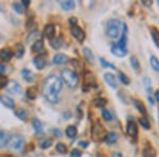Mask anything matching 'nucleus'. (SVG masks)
Segmentation results:
<instances>
[{
  "instance_id": "1",
  "label": "nucleus",
  "mask_w": 159,
  "mask_h": 157,
  "mask_svg": "<svg viewBox=\"0 0 159 157\" xmlns=\"http://www.w3.org/2000/svg\"><path fill=\"white\" fill-rule=\"evenodd\" d=\"M61 80L56 76H48L43 82V91L46 99L51 103L58 101V95L61 90Z\"/></svg>"
},
{
  "instance_id": "2",
  "label": "nucleus",
  "mask_w": 159,
  "mask_h": 157,
  "mask_svg": "<svg viewBox=\"0 0 159 157\" xmlns=\"http://www.w3.org/2000/svg\"><path fill=\"white\" fill-rule=\"evenodd\" d=\"M122 24L118 19H110L106 24V35L109 38L116 39L122 32Z\"/></svg>"
},
{
  "instance_id": "3",
  "label": "nucleus",
  "mask_w": 159,
  "mask_h": 157,
  "mask_svg": "<svg viewBox=\"0 0 159 157\" xmlns=\"http://www.w3.org/2000/svg\"><path fill=\"white\" fill-rule=\"evenodd\" d=\"M61 80L65 82L66 84L68 85L70 88H74L76 87V85L79 83V79H78V76L74 71L70 70V69L66 68L61 71Z\"/></svg>"
},
{
  "instance_id": "4",
  "label": "nucleus",
  "mask_w": 159,
  "mask_h": 157,
  "mask_svg": "<svg viewBox=\"0 0 159 157\" xmlns=\"http://www.w3.org/2000/svg\"><path fill=\"white\" fill-rule=\"evenodd\" d=\"M7 145L10 148L14 151H20L25 145V138L20 135H13L11 138L9 139Z\"/></svg>"
},
{
  "instance_id": "5",
  "label": "nucleus",
  "mask_w": 159,
  "mask_h": 157,
  "mask_svg": "<svg viewBox=\"0 0 159 157\" xmlns=\"http://www.w3.org/2000/svg\"><path fill=\"white\" fill-rule=\"evenodd\" d=\"M7 91L12 95H19L21 92V86L16 81H9L6 86Z\"/></svg>"
},
{
  "instance_id": "6",
  "label": "nucleus",
  "mask_w": 159,
  "mask_h": 157,
  "mask_svg": "<svg viewBox=\"0 0 159 157\" xmlns=\"http://www.w3.org/2000/svg\"><path fill=\"white\" fill-rule=\"evenodd\" d=\"M71 34L73 35V37L75 39H78L80 43H82L85 39V32L82 30V28H80L79 25H72L71 28Z\"/></svg>"
},
{
  "instance_id": "7",
  "label": "nucleus",
  "mask_w": 159,
  "mask_h": 157,
  "mask_svg": "<svg viewBox=\"0 0 159 157\" xmlns=\"http://www.w3.org/2000/svg\"><path fill=\"white\" fill-rule=\"evenodd\" d=\"M111 53L114 55L118 56V58H123L127 54V50L125 48H121L117 45V44H114L111 46Z\"/></svg>"
},
{
  "instance_id": "8",
  "label": "nucleus",
  "mask_w": 159,
  "mask_h": 157,
  "mask_svg": "<svg viewBox=\"0 0 159 157\" xmlns=\"http://www.w3.org/2000/svg\"><path fill=\"white\" fill-rule=\"evenodd\" d=\"M104 80L106 81V83L109 85L111 88L116 89L118 84H117V80H116V76H114L112 73H109V72H106L104 74Z\"/></svg>"
},
{
  "instance_id": "9",
  "label": "nucleus",
  "mask_w": 159,
  "mask_h": 157,
  "mask_svg": "<svg viewBox=\"0 0 159 157\" xmlns=\"http://www.w3.org/2000/svg\"><path fill=\"white\" fill-rule=\"evenodd\" d=\"M127 133L133 138H136L138 136V128L134 121H129L127 122Z\"/></svg>"
},
{
  "instance_id": "10",
  "label": "nucleus",
  "mask_w": 159,
  "mask_h": 157,
  "mask_svg": "<svg viewBox=\"0 0 159 157\" xmlns=\"http://www.w3.org/2000/svg\"><path fill=\"white\" fill-rule=\"evenodd\" d=\"M69 60L68 56L64 53H58L56 54L54 58H53V63L56 64V65H61V64H66Z\"/></svg>"
},
{
  "instance_id": "11",
  "label": "nucleus",
  "mask_w": 159,
  "mask_h": 157,
  "mask_svg": "<svg viewBox=\"0 0 159 157\" xmlns=\"http://www.w3.org/2000/svg\"><path fill=\"white\" fill-rule=\"evenodd\" d=\"M43 34L47 38H51L54 37V34H55V27L53 25H47L43 29Z\"/></svg>"
},
{
  "instance_id": "12",
  "label": "nucleus",
  "mask_w": 159,
  "mask_h": 157,
  "mask_svg": "<svg viewBox=\"0 0 159 157\" xmlns=\"http://www.w3.org/2000/svg\"><path fill=\"white\" fill-rule=\"evenodd\" d=\"M0 101H1V103L4 105V106L9 107V109H13L14 105H15L14 100L9 96H1L0 97Z\"/></svg>"
},
{
  "instance_id": "13",
  "label": "nucleus",
  "mask_w": 159,
  "mask_h": 157,
  "mask_svg": "<svg viewBox=\"0 0 159 157\" xmlns=\"http://www.w3.org/2000/svg\"><path fill=\"white\" fill-rule=\"evenodd\" d=\"M21 74H22V78L25 79V82H28V83H32V82H34L35 76H34V73H33L31 70L24 69V70H22V72H21Z\"/></svg>"
},
{
  "instance_id": "14",
  "label": "nucleus",
  "mask_w": 159,
  "mask_h": 157,
  "mask_svg": "<svg viewBox=\"0 0 159 157\" xmlns=\"http://www.w3.org/2000/svg\"><path fill=\"white\" fill-rule=\"evenodd\" d=\"M126 32H127L126 25L123 24V33H121V38H120L119 43L117 44V45L119 46V47H121V48H125V45H126V39H127Z\"/></svg>"
},
{
  "instance_id": "15",
  "label": "nucleus",
  "mask_w": 159,
  "mask_h": 157,
  "mask_svg": "<svg viewBox=\"0 0 159 157\" xmlns=\"http://www.w3.org/2000/svg\"><path fill=\"white\" fill-rule=\"evenodd\" d=\"M13 56V53L12 51L10 50V49H2L1 51H0V58H1L2 61H10L12 58Z\"/></svg>"
},
{
  "instance_id": "16",
  "label": "nucleus",
  "mask_w": 159,
  "mask_h": 157,
  "mask_svg": "<svg viewBox=\"0 0 159 157\" xmlns=\"http://www.w3.org/2000/svg\"><path fill=\"white\" fill-rule=\"evenodd\" d=\"M117 140H118V135L114 132L108 133L106 137H105V142L107 145H114V143L117 142Z\"/></svg>"
},
{
  "instance_id": "17",
  "label": "nucleus",
  "mask_w": 159,
  "mask_h": 157,
  "mask_svg": "<svg viewBox=\"0 0 159 157\" xmlns=\"http://www.w3.org/2000/svg\"><path fill=\"white\" fill-rule=\"evenodd\" d=\"M61 9H64L65 11H70V10L74 9L75 3H74V1H71V0H65V1L61 2Z\"/></svg>"
},
{
  "instance_id": "18",
  "label": "nucleus",
  "mask_w": 159,
  "mask_h": 157,
  "mask_svg": "<svg viewBox=\"0 0 159 157\" xmlns=\"http://www.w3.org/2000/svg\"><path fill=\"white\" fill-rule=\"evenodd\" d=\"M38 145L40 146L42 149H48L50 148L51 145H52V139L50 138H42L39 139V141H38Z\"/></svg>"
},
{
  "instance_id": "19",
  "label": "nucleus",
  "mask_w": 159,
  "mask_h": 157,
  "mask_svg": "<svg viewBox=\"0 0 159 157\" xmlns=\"http://www.w3.org/2000/svg\"><path fill=\"white\" fill-rule=\"evenodd\" d=\"M34 65L35 67L38 69V70H42V69L45 67L46 65V61L45 58H43V56H36V58H34Z\"/></svg>"
},
{
  "instance_id": "20",
  "label": "nucleus",
  "mask_w": 159,
  "mask_h": 157,
  "mask_svg": "<svg viewBox=\"0 0 159 157\" xmlns=\"http://www.w3.org/2000/svg\"><path fill=\"white\" fill-rule=\"evenodd\" d=\"M83 53H84V58H86V61L88 62V63H90V64L93 63L94 58H93V54H92L90 49H89V48H84L83 49Z\"/></svg>"
},
{
  "instance_id": "21",
  "label": "nucleus",
  "mask_w": 159,
  "mask_h": 157,
  "mask_svg": "<svg viewBox=\"0 0 159 157\" xmlns=\"http://www.w3.org/2000/svg\"><path fill=\"white\" fill-rule=\"evenodd\" d=\"M32 124H33V127H34L36 134H42L43 133V124L40 123L39 120L36 119V118H34L32 121Z\"/></svg>"
},
{
  "instance_id": "22",
  "label": "nucleus",
  "mask_w": 159,
  "mask_h": 157,
  "mask_svg": "<svg viewBox=\"0 0 159 157\" xmlns=\"http://www.w3.org/2000/svg\"><path fill=\"white\" fill-rule=\"evenodd\" d=\"M36 96H37L36 87H30V88H28V90H27V98L28 99L34 100V99H36Z\"/></svg>"
},
{
  "instance_id": "23",
  "label": "nucleus",
  "mask_w": 159,
  "mask_h": 157,
  "mask_svg": "<svg viewBox=\"0 0 159 157\" xmlns=\"http://www.w3.org/2000/svg\"><path fill=\"white\" fill-rule=\"evenodd\" d=\"M150 63H151V66H152V68L154 69V70L157 71V72H159V60H158L157 58H156L155 55L151 56Z\"/></svg>"
},
{
  "instance_id": "24",
  "label": "nucleus",
  "mask_w": 159,
  "mask_h": 157,
  "mask_svg": "<svg viewBox=\"0 0 159 157\" xmlns=\"http://www.w3.org/2000/svg\"><path fill=\"white\" fill-rule=\"evenodd\" d=\"M7 142H9V137L7 136L6 133L0 130V148L6 146L7 145Z\"/></svg>"
},
{
  "instance_id": "25",
  "label": "nucleus",
  "mask_w": 159,
  "mask_h": 157,
  "mask_svg": "<svg viewBox=\"0 0 159 157\" xmlns=\"http://www.w3.org/2000/svg\"><path fill=\"white\" fill-rule=\"evenodd\" d=\"M43 43L42 39H38V40H35L34 44H33L32 46V51H34V52H38V51L43 50Z\"/></svg>"
},
{
  "instance_id": "26",
  "label": "nucleus",
  "mask_w": 159,
  "mask_h": 157,
  "mask_svg": "<svg viewBox=\"0 0 159 157\" xmlns=\"http://www.w3.org/2000/svg\"><path fill=\"white\" fill-rule=\"evenodd\" d=\"M76 133H78V130H76L75 127H72V125H71V127H68L67 128H66V135L70 138L75 137Z\"/></svg>"
},
{
  "instance_id": "27",
  "label": "nucleus",
  "mask_w": 159,
  "mask_h": 157,
  "mask_svg": "<svg viewBox=\"0 0 159 157\" xmlns=\"http://www.w3.org/2000/svg\"><path fill=\"white\" fill-rule=\"evenodd\" d=\"M129 62H130V65H132L133 68L135 69V70H138L139 71L140 69V64H139V61H138V58H136V56H130L129 58Z\"/></svg>"
},
{
  "instance_id": "28",
  "label": "nucleus",
  "mask_w": 159,
  "mask_h": 157,
  "mask_svg": "<svg viewBox=\"0 0 159 157\" xmlns=\"http://www.w3.org/2000/svg\"><path fill=\"white\" fill-rule=\"evenodd\" d=\"M135 106H136V109H137L139 112L141 113V114H143V115H145L147 114V109H145V106H144V104H143L141 101H138V100H135Z\"/></svg>"
},
{
  "instance_id": "29",
  "label": "nucleus",
  "mask_w": 159,
  "mask_h": 157,
  "mask_svg": "<svg viewBox=\"0 0 159 157\" xmlns=\"http://www.w3.org/2000/svg\"><path fill=\"white\" fill-rule=\"evenodd\" d=\"M151 33H152V37H153L154 43H155V45L159 48V31L155 28V29L151 30Z\"/></svg>"
},
{
  "instance_id": "30",
  "label": "nucleus",
  "mask_w": 159,
  "mask_h": 157,
  "mask_svg": "<svg viewBox=\"0 0 159 157\" xmlns=\"http://www.w3.org/2000/svg\"><path fill=\"white\" fill-rule=\"evenodd\" d=\"M51 46L54 49H60L63 46V40L61 38H53V40L51 42Z\"/></svg>"
},
{
  "instance_id": "31",
  "label": "nucleus",
  "mask_w": 159,
  "mask_h": 157,
  "mask_svg": "<svg viewBox=\"0 0 159 157\" xmlns=\"http://www.w3.org/2000/svg\"><path fill=\"white\" fill-rule=\"evenodd\" d=\"M16 116L19 118L20 120L25 121V119H27V117H28V112L25 109H18L16 112Z\"/></svg>"
},
{
  "instance_id": "32",
  "label": "nucleus",
  "mask_w": 159,
  "mask_h": 157,
  "mask_svg": "<svg viewBox=\"0 0 159 157\" xmlns=\"http://www.w3.org/2000/svg\"><path fill=\"white\" fill-rule=\"evenodd\" d=\"M107 103V100L104 99V98H98V99L94 100V105L97 107H104Z\"/></svg>"
},
{
  "instance_id": "33",
  "label": "nucleus",
  "mask_w": 159,
  "mask_h": 157,
  "mask_svg": "<svg viewBox=\"0 0 159 157\" xmlns=\"http://www.w3.org/2000/svg\"><path fill=\"white\" fill-rule=\"evenodd\" d=\"M139 123L145 128V130H150L151 125H150V122H148V120L147 119V118H144V117L139 118Z\"/></svg>"
},
{
  "instance_id": "34",
  "label": "nucleus",
  "mask_w": 159,
  "mask_h": 157,
  "mask_svg": "<svg viewBox=\"0 0 159 157\" xmlns=\"http://www.w3.org/2000/svg\"><path fill=\"white\" fill-rule=\"evenodd\" d=\"M24 52H25V48L24 46L21 45V44H18V45H16V56L17 58H21L22 55H24Z\"/></svg>"
},
{
  "instance_id": "35",
  "label": "nucleus",
  "mask_w": 159,
  "mask_h": 157,
  "mask_svg": "<svg viewBox=\"0 0 159 157\" xmlns=\"http://www.w3.org/2000/svg\"><path fill=\"white\" fill-rule=\"evenodd\" d=\"M119 80L122 82L123 84H125V85H129V82H130V81H129V79L127 78L126 74H124L123 72H121V71L119 72Z\"/></svg>"
},
{
  "instance_id": "36",
  "label": "nucleus",
  "mask_w": 159,
  "mask_h": 157,
  "mask_svg": "<svg viewBox=\"0 0 159 157\" xmlns=\"http://www.w3.org/2000/svg\"><path fill=\"white\" fill-rule=\"evenodd\" d=\"M143 82H144V85H145V89H147L148 94V98H151V81L150 79L148 78V76H145L144 79H143Z\"/></svg>"
},
{
  "instance_id": "37",
  "label": "nucleus",
  "mask_w": 159,
  "mask_h": 157,
  "mask_svg": "<svg viewBox=\"0 0 159 157\" xmlns=\"http://www.w3.org/2000/svg\"><path fill=\"white\" fill-rule=\"evenodd\" d=\"M56 151L61 154H66L67 153V148H66V145L64 143H57L56 145Z\"/></svg>"
},
{
  "instance_id": "38",
  "label": "nucleus",
  "mask_w": 159,
  "mask_h": 157,
  "mask_svg": "<svg viewBox=\"0 0 159 157\" xmlns=\"http://www.w3.org/2000/svg\"><path fill=\"white\" fill-rule=\"evenodd\" d=\"M102 117L104 118L105 121H110V120L112 119L111 114H110V112H109V110H107V109H103V110H102Z\"/></svg>"
},
{
  "instance_id": "39",
  "label": "nucleus",
  "mask_w": 159,
  "mask_h": 157,
  "mask_svg": "<svg viewBox=\"0 0 159 157\" xmlns=\"http://www.w3.org/2000/svg\"><path fill=\"white\" fill-rule=\"evenodd\" d=\"M100 62H101V64H102V66L105 67V68H112V69H116V67H115V65H112V64H110L108 63L106 60H104V58H100Z\"/></svg>"
},
{
  "instance_id": "40",
  "label": "nucleus",
  "mask_w": 159,
  "mask_h": 157,
  "mask_svg": "<svg viewBox=\"0 0 159 157\" xmlns=\"http://www.w3.org/2000/svg\"><path fill=\"white\" fill-rule=\"evenodd\" d=\"M13 7H14L15 11H16L17 13H19V14H22V13H24V7H22L21 4L14 3V4H13Z\"/></svg>"
},
{
  "instance_id": "41",
  "label": "nucleus",
  "mask_w": 159,
  "mask_h": 157,
  "mask_svg": "<svg viewBox=\"0 0 159 157\" xmlns=\"http://www.w3.org/2000/svg\"><path fill=\"white\" fill-rule=\"evenodd\" d=\"M7 79L4 78V76H0V88H3V87L7 86Z\"/></svg>"
},
{
  "instance_id": "42",
  "label": "nucleus",
  "mask_w": 159,
  "mask_h": 157,
  "mask_svg": "<svg viewBox=\"0 0 159 157\" xmlns=\"http://www.w3.org/2000/svg\"><path fill=\"white\" fill-rule=\"evenodd\" d=\"M81 152H80L78 149H73L70 153V157H81Z\"/></svg>"
},
{
  "instance_id": "43",
  "label": "nucleus",
  "mask_w": 159,
  "mask_h": 157,
  "mask_svg": "<svg viewBox=\"0 0 159 157\" xmlns=\"http://www.w3.org/2000/svg\"><path fill=\"white\" fill-rule=\"evenodd\" d=\"M88 145H89V143L87 142V141H81V142H80V145H81L82 148H84V149L87 148V146H88Z\"/></svg>"
},
{
  "instance_id": "44",
  "label": "nucleus",
  "mask_w": 159,
  "mask_h": 157,
  "mask_svg": "<svg viewBox=\"0 0 159 157\" xmlns=\"http://www.w3.org/2000/svg\"><path fill=\"white\" fill-rule=\"evenodd\" d=\"M76 21H78V20H76V18H75V17H71V18L69 19V22H70L71 25H75Z\"/></svg>"
},
{
  "instance_id": "45",
  "label": "nucleus",
  "mask_w": 159,
  "mask_h": 157,
  "mask_svg": "<svg viewBox=\"0 0 159 157\" xmlns=\"http://www.w3.org/2000/svg\"><path fill=\"white\" fill-rule=\"evenodd\" d=\"M4 70H6V67H4V65H2V64H0V74L3 73Z\"/></svg>"
},
{
  "instance_id": "46",
  "label": "nucleus",
  "mask_w": 159,
  "mask_h": 157,
  "mask_svg": "<svg viewBox=\"0 0 159 157\" xmlns=\"http://www.w3.org/2000/svg\"><path fill=\"white\" fill-rule=\"evenodd\" d=\"M154 97H155L156 101H158V102H159V89H158V90H156V91H155V95H154Z\"/></svg>"
},
{
  "instance_id": "47",
  "label": "nucleus",
  "mask_w": 159,
  "mask_h": 157,
  "mask_svg": "<svg viewBox=\"0 0 159 157\" xmlns=\"http://www.w3.org/2000/svg\"><path fill=\"white\" fill-rule=\"evenodd\" d=\"M112 157H122V154L119 153V152H115V153L112 154Z\"/></svg>"
},
{
  "instance_id": "48",
  "label": "nucleus",
  "mask_w": 159,
  "mask_h": 157,
  "mask_svg": "<svg viewBox=\"0 0 159 157\" xmlns=\"http://www.w3.org/2000/svg\"><path fill=\"white\" fill-rule=\"evenodd\" d=\"M52 133H53V134H56V136H57V137H61V134L60 132H58L57 130H53V131H52Z\"/></svg>"
},
{
  "instance_id": "49",
  "label": "nucleus",
  "mask_w": 159,
  "mask_h": 157,
  "mask_svg": "<svg viewBox=\"0 0 159 157\" xmlns=\"http://www.w3.org/2000/svg\"><path fill=\"white\" fill-rule=\"evenodd\" d=\"M22 4L25 6V7H28L30 4V1H29V0H22Z\"/></svg>"
},
{
  "instance_id": "50",
  "label": "nucleus",
  "mask_w": 159,
  "mask_h": 157,
  "mask_svg": "<svg viewBox=\"0 0 159 157\" xmlns=\"http://www.w3.org/2000/svg\"><path fill=\"white\" fill-rule=\"evenodd\" d=\"M157 3H158V6H159V0H158V1H157Z\"/></svg>"
},
{
  "instance_id": "51",
  "label": "nucleus",
  "mask_w": 159,
  "mask_h": 157,
  "mask_svg": "<svg viewBox=\"0 0 159 157\" xmlns=\"http://www.w3.org/2000/svg\"><path fill=\"white\" fill-rule=\"evenodd\" d=\"M0 38H1V37H0Z\"/></svg>"
}]
</instances>
